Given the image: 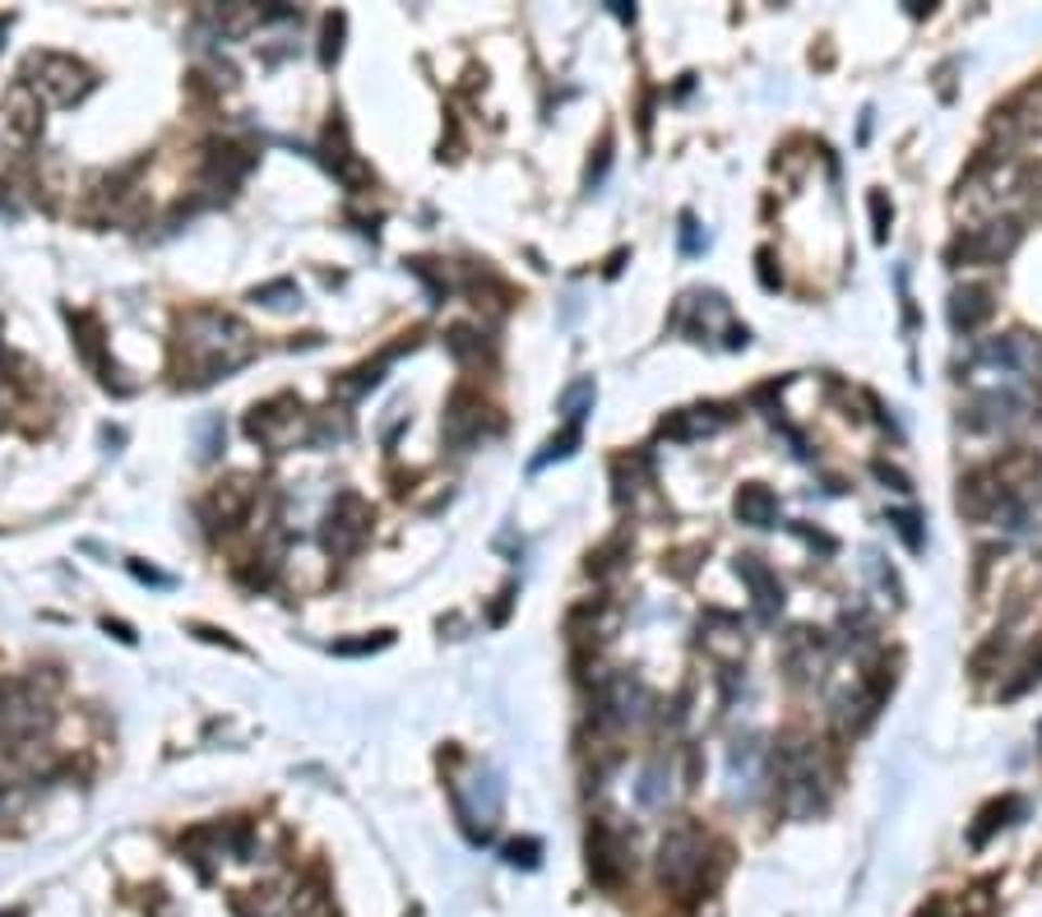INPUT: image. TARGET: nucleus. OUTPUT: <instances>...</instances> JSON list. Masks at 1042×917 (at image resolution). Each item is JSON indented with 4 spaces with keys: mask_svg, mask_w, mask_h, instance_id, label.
<instances>
[{
    "mask_svg": "<svg viewBox=\"0 0 1042 917\" xmlns=\"http://www.w3.org/2000/svg\"><path fill=\"white\" fill-rule=\"evenodd\" d=\"M255 357V339L228 310L195 306L177 320V339H171V361H177V380L190 390L214 385V380L232 375Z\"/></svg>",
    "mask_w": 1042,
    "mask_h": 917,
    "instance_id": "nucleus-1",
    "label": "nucleus"
},
{
    "mask_svg": "<svg viewBox=\"0 0 1042 917\" xmlns=\"http://www.w3.org/2000/svg\"><path fill=\"white\" fill-rule=\"evenodd\" d=\"M709 853H714V843L700 825H676L658 848V886L676 899H700L719 876Z\"/></svg>",
    "mask_w": 1042,
    "mask_h": 917,
    "instance_id": "nucleus-2",
    "label": "nucleus"
},
{
    "mask_svg": "<svg viewBox=\"0 0 1042 917\" xmlns=\"http://www.w3.org/2000/svg\"><path fill=\"white\" fill-rule=\"evenodd\" d=\"M24 84L42 102H51V107H75V102H84L93 93L98 79H93L89 65L65 56V51H33V56L24 61Z\"/></svg>",
    "mask_w": 1042,
    "mask_h": 917,
    "instance_id": "nucleus-3",
    "label": "nucleus"
},
{
    "mask_svg": "<svg viewBox=\"0 0 1042 917\" xmlns=\"http://www.w3.org/2000/svg\"><path fill=\"white\" fill-rule=\"evenodd\" d=\"M51 733V709L28 682H0V751L20 755Z\"/></svg>",
    "mask_w": 1042,
    "mask_h": 917,
    "instance_id": "nucleus-4",
    "label": "nucleus"
},
{
    "mask_svg": "<svg viewBox=\"0 0 1042 917\" xmlns=\"http://www.w3.org/2000/svg\"><path fill=\"white\" fill-rule=\"evenodd\" d=\"M371 519H376L371 506L357 492L334 496V506L325 514V551L329 557H353V551H361V543L371 538Z\"/></svg>",
    "mask_w": 1042,
    "mask_h": 917,
    "instance_id": "nucleus-5",
    "label": "nucleus"
},
{
    "mask_svg": "<svg viewBox=\"0 0 1042 917\" xmlns=\"http://www.w3.org/2000/svg\"><path fill=\"white\" fill-rule=\"evenodd\" d=\"M1019 246V222L1015 218H996L987 228H973L968 237H960L950 246L954 265H1001L1005 255Z\"/></svg>",
    "mask_w": 1042,
    "mask_h": 917,
    "instance_id": "nucleus-6",
    "label": "nucleus"
},
{
    "mask_svg": "<svg viewBox=\"0 0 1042 917\" xmlns=\"http://www.w3.org/2000/svg\"><path fill=\"white\" fill-rule=\"evenodd\" d=\"M297 426H302V404L292 394H278V399L259 404L246 418V436L265 449H288L297 441Z\"/></svg>",
    "mask_w": 1042,
    "mask_h": 917,
    "instance_id": "nucleus-7",
    "label": "nucleus"
},
{
    "mask_svg": "<svg viewBox=\"0 0 1042 917\" xmlns=\"http://www.w3.org/2000/svg\"><path fill=\"white\" fill-rule=\"evenodd\" d=\"M449 792H455V811L468 829V839L482 843L500 816V784L496 778H473V784H449Z\"/></svg>",
    "mask_w": 1042,
    "mask_h": 917,
    "instance_id": "nucleus-8",
    "label": "nucleus"
},
{
    "mask_svg": "<svg viewBox=\"0 0 1042 917\" xmlns=\"http://www.w3.org/2000/svg\"><path fill=\"white\" fill-rule=\"evenodd\" d=\"M625 871H631V857H625V843L612 825H602L594 820L588 825V876L598 880L602 890H617Z\"/></svg>",
    "mask_w": 1042,
    "mask_h": 917,
    "instance_id": "nucleus-9",
    "label": "nucleus"
},
{
    "mask_svg": "<svg viewBox=\"0 0 1042 917\" xmlns=\"http://www.w3.org/2000/svg\"><path fill=\"white\" fill-rule=\"evenodd\" d=\"M251 506H255V482L251 477H228V482H218V487L208 492L204 519L214 528H237L241 519L251 514Z\"/></svg>",
    "mask_w": 1042,
    "mask_h": 917,
    "instance_id": "nucleus-10",
    "label": "nucleus"
},
{
    "mask_svg": "<svg viewBox=\"0 0 1042 917\" xmlns=\"http://www.w3.org/2000/svg\"><path fill=\"white\" fill-rule=\"evenodd\" d=\"M737 575L741 584L751 588V598H755V616L770 626V621L784 612V584H778V575L770 565H764L760 557H737Z\"/></svg>",
    "mask_w": 1042,
    "mask_h": 917,
    "instance_id": "nucleus-11",
    "label": "nucleus"
},
{
    "mask_svg": "<svg viewBox=\"0 0 1042 917\" xmlns=\"http://www.w3.org/2000/svg\"><path fill=\"white\" fill-rule=\"evenodd\" d=\"M486 426V404L478 399L473 390H455L445 408V441L449 445H473Z\"/></svg>",
    "mask_w": 1042,
    "mask_h": 917,
    "instance_id": "nucleus-12",
    "label": "nucleus"
},
{
    "mask_svg": "<svg viewBox=\"0 0 1042 917\" xmlns=\"http://www.w3.org/2000/svg\"><path fill=\"white\" fill-rule=\"evenodd\" d=\"M325 163L329 171L347 186V190H361V186H371V167L357 158L353 149H347V130H343V120H329V130H325Z\"/></svg>",
    "mask_w": 1042,
    "mask_h": 917,
    "instance_id": "nucleus-13",
    "label": "nucleus"
},
{
    "mask_svg": "<svg viewBox=\"0 0 1042 917\" xmlns=\"http://www.w3.org/2000/svg\"><path fill=\"white\" fill-rule=\"evenodd\" d=\"M598 704H602V718H612V723H639L645 718V686L631 682V677H612L602 690H598Z\"/></svg>",
    "mask_w": 1042,
    "mask_h": 917,
    "instance_id": "nucleus-14",
    "label": "nucleus"
},
{
    "mask_svg": "<svg viewBox=\"0 0 1042 917\" xmlns=\"http://www.w3.org/2000/svg\"><path fill=\"white\" fill-rule=\"evenodd\" d=\"M5 126H10V135L14 140H38L42 135V98L28 89V84L20 79L14 89L5 93Z\"/></svg>",
    "mask_w": 1042,
    "mask_h": 917,
    "instance_id": "nucleus-15",
    "label": "nucleus"
},
{
    "mask_svg": "<svg viewBox=\"0 0 1042 917\" xmlns=\"http://www.w3.org/2000/svg\"><path fill=\"white\" fill-rule=\"evenodd\" d=\"M825 639H821V631H792L788 635V645H784V663H788V672L797 682H811V677H821V667H825Z\"/></svg>",
    "mask_w": 1042,
    "mask_h": 917,
    "instance_id": "nucleus-16",
    "label": "nucleus"
},
{
    "mask_svg": "<svg viewBox=\"0 0 1042 917\" xmlns=\"http://www.w3.org/2000/svg\"><path fill=\"white\" fill-rule=\"evenodd\" d=\"M992 310L996 306H992V292H987V288H960L950 297V324L960 334H973V330H982V324L992 320Z\"/></svg>",
    "mask_w": 1042,
    "mask_h": 917,
    "instance_id": "nucleus-17",
    "label": "nucleus"
},
{
    "mask_svg": "<svg viewBox=\"0 0 1042 917\" xmlns=\"http://www.w3.org/2000/svg\"><path fill=\"white\" fill-rule=\"evenodd\" d=\"M733 510L741 524H751V528H770L774 519H778V496L764 487V482H746V487H737V500H733Z\"/></svg>",
    "mask_w": 1042,
    "mask_h": 917,
    "instance_id": "nucleus-18",
    "label": "nucleus"
},
{
    "mask_svg": "<svg viewBox=\"0 0 1042 917\" xmlns=\"http://www.w3.org/2000/svg\"><path fill=\"white\" fill-rule=\"evenodd\" d=\"M251 163H255V158H251L246 149H237V144H214V149H208V163H204V181L228 190V186H237L241 177H246V167H251Z\"/></svg>",
    "mask_w": 1042,
    "mask_h": 917,
    "instance_id": "nucleus-19",
    "label": "nucleus"
},
{
    "mask_svg": "<svg viewBox=\"0 0 1042 917\" xmlns=\"http://www.w3.org/2000/svg\"><path fill=\"white\" fill-rule=\"evenodd\" d=\"M723 422H727L723 408H686V412H672V418H663V436H672V441L709 436V431H719Z\"/></svg>",
    "mask_w": 1042,
    "mask_h": 917,
    "instance_id": "nucleus-20",
    "label": "nucleus"
},
{
    "mask_svg": "<svg viewBox=\"0 0 1042 917\" xmlns=\"http://www.w3.org/2000/svg\"><path fill=\"white\" fill-rule=\"evenodd\" d=\"M1015 816H1024V802L1019 798H1001V802H992V806H982V816H978V825L968 829V843L973 848H982L987 839L996 835V829H1005V825H1015Z\"/></svg>",
    "mask_w": 1042,
    "mask_h": 917,
    "instance_id": "nucleus-21",
    "label": "nucleus"
},
{
    "mask_svg": "<svg viewBox=\"0 0 1042 917\" xmlns=\"http://www.w3.org/2000/svg\"><path fill=\"white\" fill-rule=\"evenodd\" d=\"M69 324H75V339H79V353L84 357H89V367L102 375V380H107V385H112V371H107V361H102V330H98V320L93 316H69Z\"/></svg>",
    "mask_w": 1042,
    "mask_h": 917,
    "instance_id": "nucleus-22",
    "label": "nucleus"
},
{
    "mask_svg": "<svg viewBox=\"0 0 1042 917\" xmlns=\"http://www.w3.org/2000/svg\"><path fill=\"white\" fill-rule=\"evenodd\" d=\"M663 778H668V765H663V760H653V765L639 774L635 798L645 802V806H663V802H668V784H663Z\"/></svg>",
    "mask_w": 1042,
    "mask_h": 917,
    "instance_id": "nucleus-23",
    "label": "nucleus"
},
{
    "mask_svg": "<svg viewBox=\"0 0 1042 917\" xmlns=\"http://www.w3.org/2000/svg\"><path fill=\"white\" fill-rule=\"evenodd\" d=\"M575 445H580V426H575V422H570V426L561 431V436H551V441L543 445V455H537V459H533V469H547V463H551V459H566V455H575Z\"/></svg>",
    "mask_w": 1042,
    "mask_h": 917,
    "instance_id": "nucleus-24",
    "label": "nucleus"
},
{
    "mask_svg": "<svg viewBox=\"0 0 1042 917\" xmlns=\"http://www.w3.org/2000/svg\"><path fill=\"white\" fill-rule=\"evenodd\" d=\"M594 404V380H575L566 394H561V408H566V418L580 426V418H584V408Z\"/></svg>",
    "mask_w": 1042,
    "mask_h": 917,
    "instance_id": "nucleus-25",
    "label": "nucleus"
},
{
    "mask_svg": "<svg viewBox=\"0 0 1042 917\" xmlns=\"http://www.w3.org/2000/svg\"><path fill=\"white\" fill-rule=\"evenodd\" d=\"M449 353H455L459 361H478L482 343H478V334L468 330V324H455V330H449Z\"/></svg>",
    "mask_w": 1042,
    "mask_h": 917,
    "instance_id": "nucleus-26",
    "label": "nucleus"
},
{
    "mask_svg": "<svg viewBox=\"0 0 1042 917\" xmlns=\"http://www.w3.org/2000/svg\"><path fill=\"white\" fill-rule=\"evenodd\" d=\"M537 857H543V843H537V839H514V843L506 848V862H510V867L533 871V867H537Z\"/></svg>",
    "mask_w": 1042,
    "mask_h": 917,
    "instance_id": "nucleus-27",
    "label": "nucleus"
},
{
    "mask_svg": "<svg viewBox=\"0 0 1042 917\" xmlns=\"http://www.w3.org/2000/svg\"><path fill=\"white\" fill-rule=\"evenodd\" d=\"M890 524H894L899 538L908 543V551H923V528H917V514H913V510H894Z\"/></svg>",
    "mask_w": 1042,
    "mask_h": 917,
    "instance_id": "nucleus-28",
    "label": "nucleus"
},
{
    "mask_svg": "<svg viewBox=\"0 0 1042 917\" xmlns=\"http://www.w3.org/2000/svg\"><path fill=\"white\" fill-rule=\"evenodd\" d=\"M343 14H329V20H325V47H320V61L325 65H334L339 61V51H343Z\"/></svg>",
    "mask_w": 1042,
    "mask_h": 917,
    "instance_id": "nucleus-29",
    "label": "nucleus"
},
{
    "mask_svg": "<svg viewBox=\"0 0 1042 917\" xmlns=\"http://www.w3.org/2000/svg\"><path fill=\"white\" fill-rule=\"evenodd\" d=\"M1001 649H1005V639L996 635V639H987V645L973 653V677H992V663L1001 659Z\"/></svg>",
    "mask_w": 1042,
    "mask_h": 917,
    "instance_id": "nucleus-30",
    "label": "nucleus"
},
{
    "mask_svg": "<svg viewBox=\"0 0 1042 917\" xmlns=\"http://www.w3.org/2000/svg\"><path fill=\"white\" fill-rule=\"evenodd\" d=\"M255 302H269V306H292L297 302V288L288 279L283 283H269V288H255Z\"/></svg>",
    "mask_w": 1042,
    "mask_h": 917,
    "instance_id": "nucleus-31",
    "label": "nucleus"
},
{
    "mask_svg": "<svg viewBox=\"0 0 1042 917\" xmlns=\"http://www.w3.org/2000/svg\"><path fill=\"white\" fill-rule=\"evenodd\" d=\"M890 204H885V195H880V190H872V222H876V241H885V237H890Z\"/></svg>",
    "mask_w": 1042,
    "mask_h": 917,
    "instance_id": "nucleus-32",
    "label": "nucleus"
},
{
    "mask_svg": "<svg viewBox=\"0 0 1042 917\" xmlns=\"http://www.w3.org/2000/svg\"><path fill=\"white\" fill-rule=\"evenodd\" d=\"M385 645H390V635H376V639H357V645H334V653H371Z\"/></svg>",
    "mask_w": 1042,
    "mask_h": 917,
    "instance_id": "nucleus-33",
    "label": "nucleus"
},
{
    "mask_svg": "<svg viewBox=\"0 0 1042 917\" xmlns=\"http://www.w3.org/2000/svg\"><path fill=\"white\" fill-rule=\"evenodd\" d=\"M760 283L770 288V292H778V283H784V279L774 273V255H770V251H760Z\"/></svg>",
    "mask_w": 1042,
    "mask_h": 917,
    "instance_id": "nucleus-34",
    "label": "nucleus"
},
{
    "mask_svg": "<svg viewBox=\"0 0 1042 917\" xmlns=\"http://www.w3.org/2000/svg\"><path fill=\"white\" fill-rule=\"evenodd\" d=\"M876 477H880V482H890L894 492H908V477H903L899 469H890V463H876Z\"/></svg>",
    "mask_w": 1042,
    "mask_h": 917,
    "instance_id": "nucleus-35",
    "label": "nucleus"
},
{
    "mask_svg": "<svg viewBox=\"0 0 1042 917\" xmlns=\"http://www.w3.org/2000/svg\"><path fill=\"white\" fill-rule=\"evenodd\" d=\"M130 570H135V575H139V580H149V584H158V588H167V584H171V580L163 575V570H153V565H139V561H130Z\"/></svg>",
    "mask_w": 1042,
    "mask_h": 917,
    "instance_id": "nucleus-36",
    "label": "nucleus"
},
{
    "mask_svg": "<svg viewBox=\"0 0 1042 917\" xmlns=\"http://www.w3.org/2000/svg\"><path fill=\"white\" fill-rule=\"evenodd\" d=\"M682 246H686V251H700V237H695V222H690V218H682Z\"/></svg>",
    "mask_w": 1042,
    "mask_h": 917,
    "instance_id": "nucleus-37",
    "label": "nucleus"
},
{
    "mask_svg": "<svg viewBox=\"0 0 1042 917\" xmlns=\"http://www.w3.org/2000/svg\"><path fill=\"white\" fill-rule=\"evenodd\" d=\"M0 917H24V913H14V908H10V913H0Z\"/></svg>",
    "mask_w": 1042,
    "mask_h": 917,
    "instance_id": "nucleus-38",
    "label": "nucleus"
},
{
    "mask_svg": "<svg viewBox=\"0 0 1042 917\" xmlns=\"http://www.w3.org/2000/svg\"><path fill=\"white\" fill-rule=\"evenodd\" d=\"M1038 737H1042V723H1038Z\"/></svg>",
    "mask_w": 1042,
    "mask_h": 917,
    "instance_id": "nucleus-39",
    "label": "nucleus"
},
{
    "mask_svg": "<svg viewBox=\"0 0 1042 917\" xmlns=\"http://www.w3.org/2000/svg\"><path fill=\"white\" fill-rule=\"evenodd\" d=\"M0 33H5V24H0Z\"/></svg>",
    "mask_w": 1042,
    "mask_h": 917,
    "instance_id": "nucleus-40",
    "label": "nucleus"
},
{
    "mask_svg": "<svg viewBox=\"0 0 1042 917\" xmlns=\"http://www.w3.org/2000/svg\"><path fill=\"white\" fill-rule=\"evenodd\" d=\"M0 806H5V798H0Z\"/></svg>",
    "mask_w": 1042,
    "mask_h": 917,
    "instance_id": "nucleus-41",
    "label": "nucleus"
}]
</instances>
